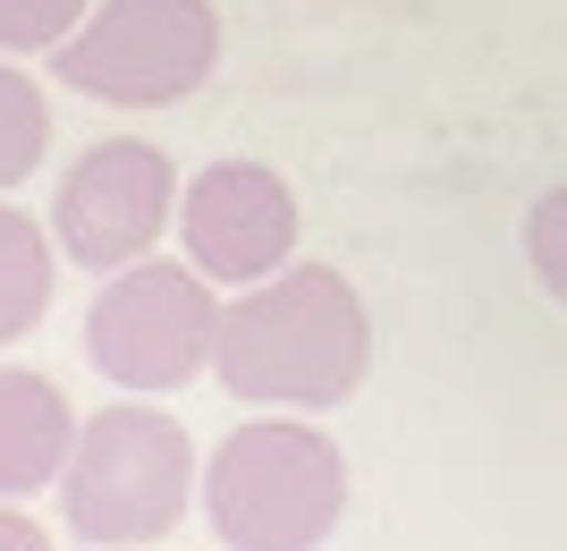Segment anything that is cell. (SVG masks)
Returning <instances> with one entry per match:
<instances>
[{"label":"cell","instance_id":"cell-1","mask_svg":"<svg viewBox=\"0 0 567 551\" xmlns=\"http://www.w3.org/2000/svg\"><path fill=\"white\" fill-rule=\"evenodd\" d=\"M213 374L237 408H348L373 374V314L348 272L280 264L271 280L220 297Z\"/></svg>","mask_w":567,"mask_h":551},{"label":"cell","instance_id":"cell-2","mask_svg":"<svg viewBox=\"0 0 567 551\" xmlns=\"http://www.w3.org/2000/svg\"><path fill=\"white\" fill-rule=\"evenodd\" d=\"M195 501L229 551H322L348 518V450L313 416H255L204 458Z\"/></svg>","mask_w":567,"mask_h":551},{"label":"cell","instance_id":"cell-3","mask_svg":"<svg viewBox=\"0 0 567 551\" xmlns=\"http://www.w3.org/2000/svg\"><path fill=\"white\" fill-rule=\"evenodd\" d=\"M204 492V458L187 425L162 408H94L76 416V450L60 467V518L76 543L127 551L162 543Z\"/></svg>","mask_w":567,"mask_h":551},{"label":"cell","instance_id":"cell-4","mask_svg":"<svg viewBox=\"0 0 567 551\" xmlns=\"http://www.w3.org/2000/svg\"><path fill=\"white\" fill-rule=\"evenodd\" d=\"M220 69L213 0H94L85 25L51 51V76L111 111H169L204 94Z\"/></svg>","mask_w":567,"mask_h":551},{"label":"cell","instance_id":"cell-5","mask_svg":"<svg viewBox=\"0 0 567 551\" xmlns=\"http://www.w3.org/2000/svg\"><path fill=\"white\" fill-rule=\"evenodd\" d=\"M213 339H220V288L204 280L195 264H127L94 288L85 306V365L102 382L136 390H187L204 365H213Z\"/></svg>","mask_w":567,"mask_h":551},{"label":"cell","instance_id":"cell-6","mask_svg":"<svg viewBox=\"0 0 567 551\" xmlns=\"http://www.w3.org/2000/svg\"><path fill=\"white\" fill-rule=\"evenodd\" d=\"M169 213H178V170H169L162 144L102 136V144H85L69 162V178L51 195V246H60L76 272L111 280V272H127V264L153 255V238L169 229Z\"/></svg>","mask_w":567,"mask_h":551},{"label":"cell","instance_id":"cell-7","mask_svg":"<svg viewBox=\"0 0 567 551\" xmlns=\"http://www.w3.org/2000/svg\"><path fill=\"white\" fill-rule=\"evenodd\" d=\"M178 238L213 288H255L297 264V187L271 162H213L178 187Z\"/></svg>","mask_w":567,"mask_h":551},{"label":"cell","instance_id":"cell-8","mask_svg":"<svg viewBox=\"0 0 567 551\" xmlns=\"http://www.w3.org/2000/svg\"><path fill=\"white\" fill-rule=\"evenodd\" d=\"M76 450V408L60 399V382L25 374V365H0V501H25L60 483Z\"/></svg>","mask_w":567,"mask_h":551},{"label":"cell","instance_id":"cell-9","mask_svg":"<svg viewBox=\"0 0 567 551\" xmlns=\"http://www.w3.org/2000/svg\"><path fill=\"white\" fill-rule=\"evenodd\" d=\"M51 288H60V246L34 229V213L0 204V348L51 314Z\"/></svg>","mask_w":567,"mask_h":551},{"label":"cell","instance_id":"cell-10","mask_svg":"<svg viewBox=\"0 0 567 551\" xmlns=\"http://www.w3.org/2000/svg\"><path fill=\"white\" fill-rule=\"evenodd\" d=\"M43 153H51V102L25 69L0 60V187H25Z\"/></svg>","mask_w":567,"mask_h":551},{"label":"cell","instance_id":"cell-11","mask_svg":"<svg viewBox=\"0 0 567 551\" xmlns=\"http://www.w3.org/2000/svg\"><path fill=\"white\" fill-rule=\"evenodd\" d=\"M85 9L94 0H0V51L9 60H51L85 25Z\"/></svg>","mask_w":567,"mask_h":551},{"label":"cell","instance_id":"cell-12","mask_svg":"<svg viewBox=\"0 0 567 551\" xmlns=\"http://www.w3.org/2000/svg\"><path fill=\"white\" fill-rule=\"evenodd\" d=\"M525 264H534V280L567 306V187L534 195V213H525Z\"/></svg>","mask_w":567,"mask_h":551},{"label":"cell","instance_id":"cell-13","mask_svg":"<svg viewBox=\"0 0 567 551\" xmlns=\"http://www.w3.org/2000/svg\"><path fill=\"white\" fill-rule=\"evenodd\" d=\"M0 551H51V534L34 527L18 501H0Z\"/></svg>","mask_w":567,"mask_h":551},{"label":"cell","instance_id":"cell-14","mask_svg":"<svg viewBox=\"0 0 567 551\" xmlns=\"http://www.w3.org/2000/svg\"><path fill=\"white\" fill-rule=\"evenodd\" d=\"M127 551H136V543H127Z\"/></svg>","mask_w":567,"mask_h":551}]
</instances>
